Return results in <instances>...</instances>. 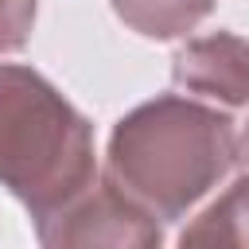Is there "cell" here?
I'll return each instance as SVG.
<instances>
[{
    "label": "cell",
    "mask_w": 249,
    "mask_h": 249,
    "mask_svg": "<svg viewBox=\"0 0 249 249\" xmlns=\"http://www.w3.org/2000/svg\"><path fill=\"white\" fill-rule=\"evenodd\" d=\"M113 16L136 31L140 39H187L210 12L218 0H109Z\"/></svg>",
    "instance_id": "obj_5"
},
{
    "label": "cell",
    "mask_w": 249,
    "mask_h": 249,
    "mask_svg": "<svg viewBox=\"0 0 249 249\" xmlns=\"http://www.w3.org/2000/svg\"><path fill=\"white\" fill-rule=\"evenodd\" d=\"M171 82L218 109L249 105V39L233 31L187 39L171 58Z\"/></svg>",
    "instance_id": "obj_4"
},
{
    "label": "cell",
    "mask_w": 249,
    "mask_h": 249,
    "mask_svg": "<svg viewBox=\"0 0 249 249\" xmlns=\"http://www.w3.org/2000/svg\"><path fill=\"white\" fill-rule=\"evenodd\" d=\"M35 237L47 249H78V245H113V249H156L163 241V222L136 206L124 191H117L105 175L86 187L58 214L35 222Z\"/></svg>",
    "instance_id": "obj_3"
},
{
    "label": "cell",
    "mask_w": 249,
    "mask_h": 249,
    "mask_svg": "<svg viewBox=\"0 0 249 249\" xmlns=\"http://www.w3.org/2000/svg\"><path fill=\"white\" fill-rule=\"evenodd\" d=\"M35 0H0V54H16L27 47L35 27Z\"/></svg>",
    "instance_id": "obj_7"
},
{
    "label": "cell",
    "mask_w": 249,
    "mask_h": 249,
    "mask_svg": "<svg viewBox=\"0 0 249 249\" xmlns=\"http://www.w3.org/2000/svg\"><path fill=\"white\" fill-rule=\"evenodd\" d=\"M233 167L249 171V121L237 128V144H233Z\"/></svg>",
    "instance_id": "obj_8"
},
{
    "label": "cell",
    "mask_w": 249,
    "mask_h": 249,
    "mask_svg": "<svg viewBox=\"0 0 249 249\" xmlns=\"http://www.w3.org/2000/svg\"><path fill=\"white\" fill-rule=\"evenodd\" d=\"M97 175L93 124L39 70L0 62V187L43 222Z\"/></svg>",
    "instance_id": "obj_2"
},
{
    "label": "cell",
    "mask_w": 249,
    "mask_h": 249,
    "mask_svg": "<svg viewBox=\"0 0 249 249\" xmlns=\"http://www.w3.org/2000/svg\"><path fill=\"white\" fill-rule=\"evenodd\" d=\"M179 245H249V171L241 175L187 222Z\"/></svg>",
    "instance_id": "obj_6"
},
{
    "label": "cell",
    "mask_w": 249,
    "mask_h": 249,
    "mask_svg": "<svg viewBox=\"0 0 249 249\" xmlns=\"http://www.w3.org/2000/svg\"><path fill=\"white\" fill-rule=\"evenodd\" d=\"M237 124L191 93H160L128 109L105 148V179L160 222L187 218L233 167Z\"/></svg>",
    "instance_id": "obj_1"
}]
</instances>
